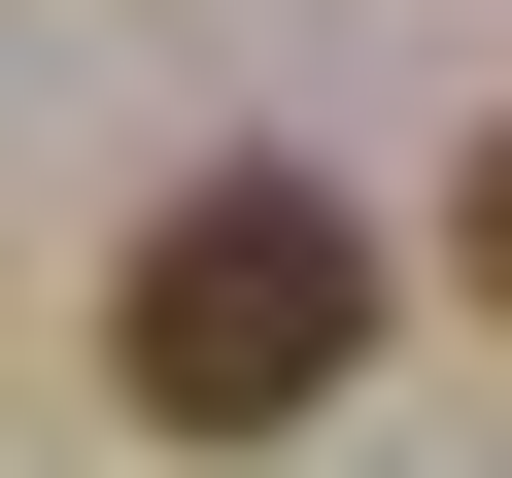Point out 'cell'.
<instances>
[{
	"instance_id": "cell-1",
	"label": "cell",
	"mask_w": 512,
	"mask_h": 478,
	"mask_svg": "<svg viewBox=\"0 0 512 478\" xmlns=\"http://www.w3.org/2000/svg\"><path fill=\"white\" fill-rule=\"evenodd\" d=\"M103 376H137L171 444H308V410L376 376V205H342V171H171L137 274H103Z\"/></svg>"
},
{
	"instance_id": "cell-2",
	"label": "cell",
	"mask_w": 512,
	"mask_h": 478,
	"mask_svg": "<svg viewBox=\"0 0 512 478\" xmlns=\"http://www.w3.org/2000/svg\"><path fill=\"white\" fill-rule=\"evenodd\" d=\"M444 274H478V308H512V137H478V171H444Z\"/></svg>"
}]
</instances>
